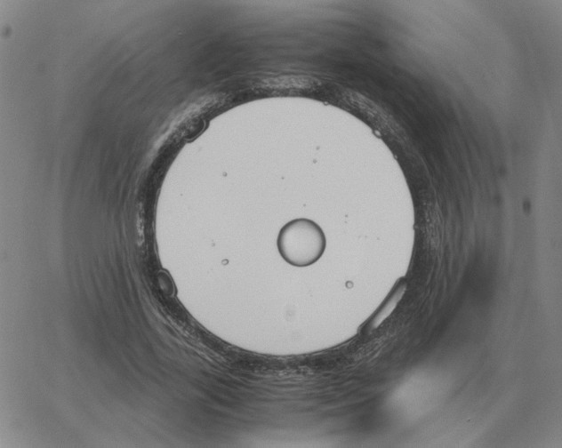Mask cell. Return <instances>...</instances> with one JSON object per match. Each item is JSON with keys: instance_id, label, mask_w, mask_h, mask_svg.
Masks as SVG:
<instances>
[{"instance_id": "1", "label": "cell", "mask_w": 562, "mask_h": 448, "mask_svg": "<svg viewBox=\"0 0 562 448\" xmlns=\"http://www.w3.org/2000/svg\"><path fill=\"white\" fill-rule=\"evenodd\" d=\"M277 249L282 258L295 267L315 263L325 249V236L313 220L301 218L287 222L279 231Z\"/></svg>"}]
</instances>
